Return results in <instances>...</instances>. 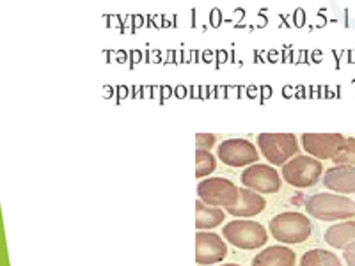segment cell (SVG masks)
<instances>
[{"label":"cell","mask_w":355,"mask_h":266,"mask_svg":"<svg viewBox=\"0 0 355 266\" xmlns=\"http://www.w3.org/2000/svg\"><path fill=\"white\" fill-rule=\"evenodd\" d=\"M268 229H270L272 238L277 240L279 243L295 245L309 238L313 233V224L306 215L297 213V211H284L272 218Z\"/></svg>","instance_id":"obj_1"},{"label":"cell","mask_w":355,"mask_h":266,"mask_svg":"<svg viewBox=\"0 0 355 266\" xmlns=\"http://www.w3.org/2000/svg\"><path fill=\"white\" fill-rule=\"evenodd\" d=\"M306 211L322 222L355 217V202L341 194H316L306 201Z\"/></svg>","instance_id":"obj_2"},{"label":"cell","mask_w":355,"mask_h":266,"mask_svg":"<svg viewBox=\"0 0 355 266\" xmlns=\"http://www.w3.org/2000/svg\"><path fill=\"white\" fill-rule=\"evenodd\" d=\"M222 234L236 249L254 250L265 247L268 242V233L265 227L254 220H233L222 227Z\"/></svg>","instance_id":"obj_3"},{"label":"cell","mask_w":355,"mask_h":266,"mask_svg":"<svg viewBox=\"0 0 355 266\" xmlns=\"http://www.w3.org/2000/svg\"><path fill=\"white\" fill-rule=\"evenodd\" d=\"M322 172V161L316 160L315 157H306V154H297L283 166L284 181L295 188L315 186L320 181Z\"/></svg>","instance_id":"obj_4"},{"label":"cell","mask_w":355,"mask_h":266,"mask_svg":"<svg viewBox=\"0 0 355 266\" xmlns=\"http://www.w3.org/2000/svg\"><path fill=\"white\" fill-rule=\"evenodd\" d=\"M258 145L263 157L274 166H284L290 158L297 157L300 150L293 133H259Z\"/></svg>","instance_id":"obj_5"},{"label":"cell","mask_w":355,"mask_h":266,"mask_svg":"<svg viewBox=\"0 0 355 266\" xmlns=\"http://www.w3.org/2000/svg\"><path fill=\"white\" fill-rule=\"evenodd\" d=\"M240 188L234 186L233 181L226 177H206L198 185V195L208 206H230L239 201Z\"/></svg>","instance_id":"obj_6"},{"label":"cell","mask_w":355,"mask_h":266,"mask_svg":"<svg viewBox=\"0 0 355 266\" xmlns=\"http://www.w3.org/2000/svg\"><path fill=\"white\" fill-rule=\"evenodd\" d=\"M217 154L227 167H236V169L254 166L259 160L256 145L245 139H227L218 145Z\"/></svg>","instance_id":"obj_7"},{"label":"cell","mask_w":355,"mask_h":266,"mask_svg":"<svg viewBox=\"0 0 355 266\" xmlns=\"http://www.w3.org/2000/svg\"><path fill=\"white\" fill-rule=\"evenodd\" d=\"M240 179H242L243 186L254 190L258 194H275L281 190V183H283L277 170L265 163L249 166L242 172Z\"/></svg>","instance_id":"obj_8"},{"label":"cell","mask_w":355,"mask_h":266,"mask_svg":"<svg viewBox=\"0 0 355 266\" xmlns=\"http://www.w3.org/2000/svg\"><path fill=\"white\" fill-rule=\"evenodd\" d=\"M300 141H302V148L311 157L318 160H329V158H334L347 139L341 133H304Z\"/></svg>","instance_id":"obj_9"},{"label":"cell","mask_w":355,"mask_h":266,"mask_svg":"<svg viewBox=\"0 0 355 266\" xmlns=\"http://www.w3.org/2000/svg\"><path fill=\"white\" fill-rule=\"evenodd\" d=\"M227 256V245L217 233H196V263L201 266H210L224 261Z\"/></svg>","instance_id":"obj_10"},{"label":"cell","mask_w":355,"mask_h":266,"mask_svg":"<svg viewBox=\"0 0 355 266\" xmlns=\"http://www.w3.org/2000/svg\"><path fill=\"white\" fill-rule=\"evenodd\" d=\"M325 188L336 194H355V167L334 166L323 176Z\"/></svg>","instance_id":"obj_11"},{"label":"cell","mask_w":355,"mask_h":266,"mask_svg":"<svg viewBox=\"0 0 355 266\" xmlns=\"http://www.w3.org/2000/svg\"><path fill=\"white\" fill-rule=\"evenodd\" d=\"M265 206L266 201L258 194V192H254V190L250 188H240L239 201H236V204L227 208V213L240 218L254 217V215L261 213V211L265 210Z\"/></svg>","instance_id":"obj_12"},{"label":"cell","mask_w":355,"mask_h":266,"mask_svg":"<svg viewBox=\"0 0 355 266\" xmlns=\"http://www.w3.org/2000/svg\"><path fill=\"white\" fill-rule=\"evenodd\" d=\"M297 254L290 247L272 245L266 247L252 259V266H295Z\"/></svg>","instance_id":"obj_13"},{"label":"cell","mask_w":355,"mask_h":266,"mask_svg":"<svg viewBox=\"0 0 355 266\" xmlns=\"http://www.w3.org/2000/svg\"><path fill=\"white\" fill-rule=\"evenodd\" d=\"M323 240L329 247L334 249H347L350 243L355 242V220L339 222L336 226L329 227L323 234Z\"/></svg>","instance_id":"obj_14"},{"label":"cell","mask_w":355,"mask_h":266,"mask_svg":"<svg viewBox=\"0 0 355 266\" xmlns=\"http://www.w3.org/2000/svg\"><path fill=\"white\" fill-rule=\"evenodd\" d=\"M224 220V211L218 206H208L202 201L196 202V227L198 231L214 229Z\"/></svg>","instance_id":"obj_15"},{"label":"cell","mask_w":355,"mask_h":266,"mask_svg":"<svg viewBox=\"0 0 355 266\" xmlns=\"http://www.w3.org/2000/svg\"><path fill=\"white\" fill-rule=\"evenodd\" d=\"M300 266H343L341 259L331 252V250L313 249L307 250L306 254L300 258Z\"/></svg>","instance_id":"obj_16"},{"label":"cell","mask_w":355,"mask_h":266,"mask_svg":"<svg viewBox=\"0 0 355 266\" xmlns=\"http://www.w3.org/2000/svg\"><path fill=\"white\" fill-rule=\"evenodd\" d=\"M217 169V160L208 150H196V176H210Z\"/></svg>","instance_id":"obj_17"},{"label":"cell","mask_w":355,"mask_h":266,"mask_svg":"<svg viewBox=\"0 0 355 266\" xmlns=\"http://www.w3.org/2000/svg\"><path fill=\"white\" fill-rule=\"evenodd\" d=\"M336 166H350L355 167V137L347 139L343 145L339 148L338 153L332 158Z\"/></svg>","instance_id":"obj_18"},{"label":"cell","mask_w":355,"mask_h":266,"mask_svg":"<svg viewBox=\"0 0 355 266\" xmlns=\"http://www.w3.org/2000/svg\"><path fill=\"white\" fill-rule=\"evenodd\" d=\"M215 135L214 133H198L196 135V144H198V150H210L215 144Z\"/></svg>","instance_id":"obj_19"},{"label":"cell","mask_w":355,"mask_h":266,"mask_svg":"<svg viewBox=\"0 0 355 266\" xmlns=\"http://www.w3.org/2000/svg\"><path fill=\"white\" fill-rule=\"evenodd\" d=\"M343 258L348 266H355V242L350 243L347 249H343Z\"/></svg>","instance_id":"obj_20"},{"label":"cell","mask_w":355,"mask_h":266,"mask_svg":"<svg viewBox=\"0 0 355 266\" xmlns=\"http://www.w3.org/2000/svg\"><path fill=\"white\" fill-rule=\"evenodd\" d=\"M220 266H240V265H220Z\"/></svg>","instance_id":"obj_21"}]
</instances>
